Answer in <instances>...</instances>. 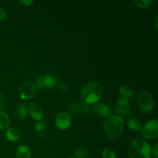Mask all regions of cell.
<instances>
[{
	"mask_svg": "<svg viewBox=\"0 0 158 158\" xmlns=\"http://www.w3.org/2000/svg\"><path fill=\"white\" fill-rule=\"evenodd\" d=\"M137 105L142 112L148 113L154 107V99L147 91H141L137 98Z\"/></svg>",
	"mask_w": 158,
	"mask_h": 158,
	"instance_id": "4",
	"label": "cell"
},
{
	"mask_svg": "<svg viewBox=\"0 0 158 158\" xmlns=\"http://www.w3.org/2000/svg\"><path fill=\"white\" fill-rule=\"evenodd\" d=\"M56 125L61 130H65L69 127L71 124V117L69 114L66 112L59 113L55 119Z\"/></svg>",
	"mask_w": 158,
	"mask_h": 158,
	"instance_id": "8",
	"label": "cell"
},
{
	"mask_svg": "<svg viewBox=\"0 0 158 158\" xmlns=\"http://www.w3.org/2000/svg\"><path fill=\"white\" fill-rule=\"evenodd\" d=\"M6 138L9 140V141H16L19 139L20 138V136H21V133H20L19 130L17 127H12L9 128V129L6 131Z\"/></svg>",
	"mask_w": 158,
	"mask_h": 158,
	"instance_id": "13",
	"label": "cell"
},
{
	"mask_svg": "<svg viewBox=\"0 0 158 158\" xmlns=\"http://www.w3.org/2000/svg\"><path fill=\"white\" fill-rule=\"evenodd\" d=\"M68 158H74V157H68Z\"/></svg>",
	"mask_w": 158,
	"mask_h": 158,
	"instance_id": "29",
	"label": "cell"
},
{
	"mask_svg": "<svg viewBox=\"0 0 158 158\" xmlns=\"http://www.w3.org/2000/svg\"><path fill=\"white\" fill-rule=\"evenodd\" d=\"M102 95H103V87L98 82H89L82 88V98L86 103H97L100 100Z\"/></svg>",
	"mask_w": 158,
	"mask_h": 158,
	"instance_id": "1",
	"label": "cell"
},
{
	"mask_svg": "<svg viewBox=\"0 0 158 158\" xmlns=\"http://www.w3.org/2000/svg\"><path fill=\"white\" fill-rule=\"evenodd\" d=\"M56 85V80L50 75L40 76L37 79V86L40 89L51 88Z\"/></svg>",
	"mask_w": 158,
	"mask_h": 158,
	"instance_id": "10",
	"label": "cell"
},
{
	"mask_svg": "<svg viewBox=\"0 0 158 158\" xmlns=\"http://www.w3.org/2000/svg\"><path fill=\"white\" fill-rule=\"evenodd\" d=\"M74 156L77 158H86L89 154L88 151L85 148H79L73 152Z\"/></svg>",
	"mask_w": 158,
	"mask_h": 158,
	"instance_id": "20",
	"label": "cell"
},
{
	"mask_svg": "<svg viewBox=\"0 0 158 158\" xmlns=\"http://www.w3.org/2000/svg\"><path fill=\"white\" fill-rule=\"evenodd\" d=\"M118 92L120 94V97H126V98H130L133 96L134 94V92L130 88H127V86H120L118 89Z\"/></svg>",
	"mask_w": 158,
	"mask_h": 158,
	"instance_id": "19",
	"label": "cell"
},
{
	"mask_svg": "<svg viewBox=\"0 0 158 158\" xmlns=\"http://www.w3.org/2000/svg\"><path fill=\"white\" fill-rule=\"evenodd\" d=\"M60 88H61V89H66V85H64V84H62L61 85V86H60Z\"/></svg>",
	"mask_w": 158,
	"mask_h": 158,
	"instance_id": "28",
	"label": "cell"
},
{
	"mask_svg": "<svg viewBox=\"0 0 158 158\" xmlns=\"http://www.w3.org/2000/svg\"><path fill=\"white\" fill-rule=\"evenodd\" d=\"M17 158H31V152L29 148L25 145H20L16 151Z\"/></svg>",
	"mask_w": 158,
	"mask_h": 158,
	"instance_id": "16",
	"label": "cell"
},
{
	"mask_svg": "<svg viewBox=\"0 0 158 158\" xmlns=\"http://www.w3.org/2000/svg\"><path fill=\"white\" fill-rule=\"evenodd\" d=\"M127 126L130 130L134 131H141L143 127L142 122L139 119L135 118V117H131L127 120Z\"/></svg>",
	"mask_w": 158,
	"mask_h": 158,
	"instance_id": "14",
	"label": "cell"
},
{
	"mask_svg": "<svg viewBox=\"0 0 158 158\" xmlns=\"http://www.w3.org/2000/svg\"><path fill=\"white\" fill-rule=\"evenodd\" d=\"M10 120L6 113L0 110V129H6L9 127Z\"/></svg>",
	"mask_w": 158,
	"mask_h": 158,
	"instance_id": "18",
	"label": "cell"
},
{
	"mask_svg": "<svg viewBox=\"0 0 158 158\" xmlns=\"http://www.w3.org/2000/svg\"><path fill=\"white\" fill-rule=\"evenodd\" d=\"M115 110L120 117H127L131 114L130 102L127 98L120 97L117 100L115 105Z\"/></svg>",
	"mask_w": 158,
	"mask_h": 158,
	"instance_id": "6",
	"label": "cell"
},
{
	"mask_svg": "<svg viewBox=\"0 0 158 158\" xmlns=\"http://www.w3.org/2000/svg\"><path fill=\"white\" fill-rule=\"evenodd\" d=\"M28 114L27 106L24 103H20L18 105L16 110V115L17 118L19 120H23L26 118Z\"/></svg>",
	"mask_w": 158,
	"mask_h": 158,
	"instance_id": "17",
	"label": "cell"
},
{
	"mask_svg": "<svg viewBox=\"0 0 158 158\" xmlns=\"http://www.w3.org/2000/svg\"><path fill=\"white\" fill-rule=\"evenodd\" d=\"M93 111L96 115L99 117H107L110 113V109L106 103H99L94 106Z\"/></svg>",
	"mask_w": 158,
	"mask_h": 158,
	"instance_id": "12",
	"label": "cell"
},
{
	"mask_svg": "<svg viewBox=\"0 0 158 158\" xmlns=\"http://www.w3.org/2000/svg\"><path fill=\"white\" fill-rule=\"evenodd\" d=\"M35 131L37 135L39 136V137L40 138H43L46 136V122L45 120H41L40 122L35 123Z\"/></svg>",
	"mask_w": 158,
	"mask_h": 158,
	"instance_id": "15",
	"label": "cell"
},
{
	"mask_svg": "<svg viewBox=\"0 0 158 158\" xmlns=\"http://www.w3.org/2000/svg\"><path fill=\"white\" fill-rule=\"evenodd\" d=\"M28 113L32 119L41 120L43 117V110L40 104L35 102H30L27 107Z\"/></svg>",
	"mask_w": 158,
	"mask_h": 158,
	"instance_id": "9",
	"label": "cell"
},
{
	"mask_svg": "<svg viewBox=\"0 0 158 158\" xmlns=\"http://www.w3.org/2000/svg\"><path fill=\"white\" fill-rule=\"evenodd\" d=\"M157 143H155L154 146L152 148V150L151 149V154L154 155L155 157H158V151H157Z\"/></svg>",
	"mask_w": 158,
	"mask_h": 158,
	"instance_id": "25",
	"label": "cell"
},
{
	"mask_svg": "<svg viewBox=\"0 0 158 158\" xmlns=\"http://www.w3.org/2000/svg\"><path fill=\"white\" fill-rule=\"evenodd\" d=\"M19 94L22 99L28 100L35 96V87L32 83L29 81H24L19 86Z\"/></svg>",
	"mask_w": 158,
	"mask_h": 158,
	"instance_id": "7",
	"label": "cell"
},
{
	"mask_svg": "<svg viewBox=\"0 0 158 158\" xmlns=\"http://www.w3.org/2000/svg\"><path fill=\"white\" fill-rule=\"evenodd\" d=\"M124 121L118 115L109 116L103 123L105 133L110 138H116L123 132Z\"/></svg>",
	"mask_w": 158,
	"mask_h": 158,
	"instance_id": "2",
	"label": "cell"
},
{
	"mask_svg": "<svg viewBox=\"0 0 158 158\" xmlns=\"http://www.w3.org/2000/svg\"><path fill=\"white\" fill-rule=\"evenodd\" d=\"M19 2L25 5V6H29V5L32 4L33 2H32V0H20Z\"/></svg>",
	"mask_w": 158,
	"mask_h": 158,
	"instance_id": "26",
	"label": "cell"
},
{
	"mask_svg": "<svg viewBox=\"0 0 158 158\" xmlns=\"http://www.w3.org/2000/svg\"><path fill=\"white\" fill-rule=\"evenodd\" d=\"M141 135L146 139L156 138L158 135L157 120H151L147 122L141 129Z\"/></svg>",
	"mask_w": 158,
	"mask_h": 158,
	"instance_id": "5",
	"label": "cell"
},
{
	"mask_svg": "<svg viewBox=\"0 0 158 158\" xmlns=\"http://www.w3.org/2000/svg\"><path fill=\"white\" fill-rule=\"evenodd\" d=\"M128 154L131 158H150L151 147L144 140L136 139L130 144Z\"/></svg>",
	"mask_w": 158,
	"mask_h": 158,
	"instance_id": "3",
	"label": "cell"
},
{
	"mask_svg": "<svg viewBox=\"0 0 158 158\" xmlns=\"http://www.w3.org/2000/svg\"><path fill=\"white\" fill-rule=\"evenodd\" d=\"M69 110L71 113L76 115H83L88 111V106L83 101H75L71 103L69 106Z\"/></svg>",
	"mask_w": 158,
	"mask_h": 158,
	"instance_id": "11",
	"label": "cell"
},
{
	"mask_svg": "<svg viewBox=\"0 0 158 158\" xmlns=\"http://www.w3.org/2000/svg\"><path fill=\"white\" fill-rule=\"evenodd\" d=\"M134 3H135L138 7L147 9V8L150 7V6L151 5L152 2H151V0H135V1H134Z\"/></svg>",
	"mask_w": 158,
	"mask_h": 158,
	"instance_id": "22",
	"label": "cell"
},
{
	"mask_svg": "<svg viewBox=\"0 0 158 158\" xmlns=\"http://www.w3.org/2000/svg\"><path fill=\"white\" fill-rule=\"evenodd\" d=\"M6 16H7L6 12L2 9V8L0 7V22L4 21L6 19Z\"/></svg>",
	"mask_w": 158,
	"mask_h": 158,
	"instance_id": "24",
	"label": "cell"
},
{
	"mask_svg": "<svg viewBox=\"0 0 158 158\" xmlns=\"http://www.w3.org/2000/svg\"><path fill=\"white\" fill-rule=\"evenodd\" d=\"M6 103V97H5V96L3 95L2 93H0V110H2L5 107Z\"/></svg>",
	"mask_w": 158,
	"mask_h": 158,
	"instance_id": "23",
	"label": "cell"
},
{
	"mask_svg": "<svg viewBox=\"0 0 158 158\" xmlns=\"http://www.w3.org/2000/svg\"><path fill=\"white\" fill-rule=\"evenodd\" d=\"M155 27L157 29V15H156L155 16Z\"/></svg>",
	"mask_w": 158,
	"mask_h": 158,
	"instance_id": "27",
	"label": "cell"
},
{
	"mask_svg": "<svg viewBox=\"0 0 158 158\" xmlns=\"http://www.w3.org/2000/svg\"><path fill=\"white\" fill-rule=\"evenodd\" d=\"M103 158H117L116 153L112 148H105L103 151Z\"/></svg>",
	"mask_w": 158,
	"mask_h": 158,
	"instance_id": "21",
	"label": "cell"
},
{
	"mask_svg": "<svg viewBox=\"0 0 158 158\" xmlns=\"http://www.w3.org/2000/svg\"><path fill=\"white\" fill-rule=\"evenodd\" d=\"M150 158H151V157H150ZM152 158H154V157H152Z\"/></svg>",
	"mask_w": 158,
	"mask_h": 158,
	"instance_id": "30",
	"label": "cell"
}]
</instances>
